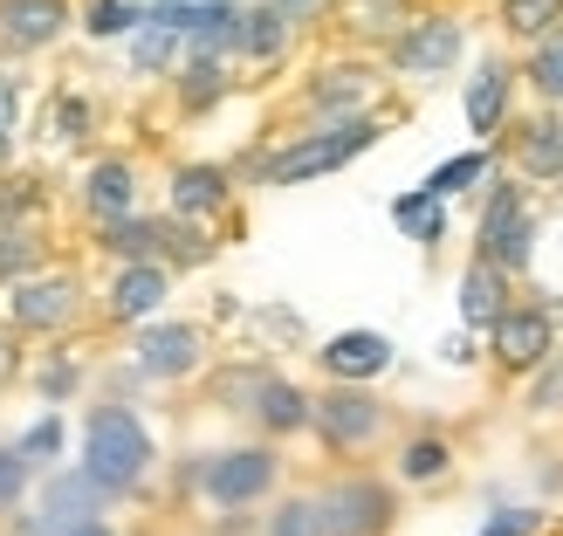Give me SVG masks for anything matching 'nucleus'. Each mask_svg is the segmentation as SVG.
<instances>
[{
  "instance_id": "obj_1",
  "label": "nucleus",
  "mask_w": 563,
  "mask_h": 536,
  "mask_svg": "<svg viewBox=\"0 0 563 536\" xmlns=\"http://www.w3.org/2000/svg\"><path fill=\"white\" fill-rule=\"evenodd\" d=\"M378 138H385L378 110L330 118V124H317V131H296L289 145H275V152H255L247 179H255V186H309V179H323V173H344V165H351L357 152H372Z\"/></svg>"
},
{
  "instance_id": "obj_2",
  "label": "nucleus",
  "mask_w": 563,
  "mask_h": 536,
  "mask_svg": "<svg viewBox=\"0 0 563 536\" xmlns=\"http://www.w3.org/2000/svg\"><path fill=\"white\" fill-rule=\"evenodd\" d=\"M82 468H90L118 502H131L137 489L152 482V468H158V440H152L145 419H137V406L103 400V406L82 413Z\"/></svg>"
},
{
  "instance_id": "obj_3",
  "label": "nucleus",
  "mask_w": 563,
  "mask_h": 536,
  "mask_svg": "<svg viewBox=\"0 0 563 536\" xmlns=\"http://www.w3.org/2000/svg\"><path fill=\"white\" fill-rule=\"evenodd\" d=\"M474 255L495 262L501 275H529V262H537V207H529V179H516V173H488L482 179Z\"/></svg>"
},
{
  "instance_id": "obj_4",
  "label": "nucleus",
  "mask_w": 563,
  "mask_h": 536,
  "mask_svg": "<svg viewBox=\"0 0 563 536\" xmlns=\"http://www.w3.org/2000/svg\"><path fill=\"white\" fill-rule=\"evenodd\" d=\"M391 427V413L372 385H344V379H330L323 392H309V434H317L336 461H351V455H372V447L385 440Z\"/></svg>"
},
{
  "instance_id": "obj_5",
  "label": "nucleus",
  "mask_w": 563,
  "mask_h": 536,
  "mask_svg": "<svg viewBox=\"0 0 563 536\" xmlns=\"http://www.w3.org/2000/svg\"><path fill=\"white\" fill-rule=\"evenodd\" d=\"M282 482V455L275 440H247V447H220V455H200V489L213 510H255V502H268Z\"/></svg>"
},
{
  "instance_id": "obj_6",
  "label": "nucleus",
  "mask_w": 563,
  "mask_h": 536,
  "mask_svg": "<svg viewBox=\"0 0 563 536\" xmlns=\"http://www.w3.org/2000/svg\"><path fill=\"white\" fill-rule=\"evenodd\" d=\"M82 275L69 269H35V275H21L8 282V324L21 337H55V330H69L82 317Z\"/></svg>"
},
{
  "instance_id": "obj_7",
  "label": "nucleus",
  "mask_w": 563,
  "mask_h": 536,
  "mask_svg": "<svg viewBox=\"0 0 563 536\" xmlns=\"http://www.w3.org/2000/svg\"><path fill=\"white\" fill-rule=\"evenodd\" d=\"M131 364L152 385H179L207 364V330L179 324V317H145V324H131Z\"/></svg>"
},
{
  "instance_id": "obj_8",
  "label": "nucleus",
  "mask_w": 563,
  "mask_h": 536,
  "mask_svg": "<svg viewBox=\"0 0 563 536\" xmlns=\"http://www.w3.org/2000/svg\"><path fill=\"white\" fill-rule=\"evenodd\" d=\"M461 48H467V28L454 14H412L399 35L385 42V63L399 76H412V83H433V76H446L461 63Z\"/></svg>"
},
{
  "instance_id": "obj_9",
  "label": "nucleus",
  "mask_w": 563,
  "mask_h": 536,
  "mask_svg": "<svg viewBox=\"0 0 563 536\" xmlns=\"http://www.w3.org/2000/svg\"><path fill=\"white\" fill-rule=\"evenodd\" d=\"M317 495H323L330 536H391V523H399V495L378 474H344V482H330Z\"/></svg>"
},
{
  "instance_id": "obj_10",
  "label": "nucleus",
  "mask_w": 563,
  "mask_h": 536,
  "mask_svg": "<svg viewBox=\"0 0 563 536\" xmlns=\"http://www.w3.org/2000/svg\"><path fill=\"white\" fill-rule=\"evenodd\" d=\"M488 351H495V364L501 372H537V364L556 351V317L543 303H509L501 317L488 324Z\"/></svg>"
},
{
  "instance_id": "obj_11",
  "label": "nucleus",
  "mask_w": 563,
  "mask_h": 536,
  "mask_svg": "<svg viewBox=\"0 0 563 536\" xmlns=\"http://www.w3.org/2000/svg\"><path fill=\"white\" fill-rule=\"evenodd\" d=\"M509 110H516V63L509 55H488V63L467 76V90H461V118L474 131V145H501Z\"/></svg>"
},
{
  "instance_id": "obj_12",
  "label": "nucleus",
  "mask_w": 563,
  "mask_h": 536,
  "mask_svg": "<svg viewBox=\"0 0 563 536\" xmlns=\"http://www.w3.org/2000/svg\"><path fill=\"white\" fill-rule=\"evenodd\" d=\"M509 138V173L529 179V186H556L563 179V110H537V118H522L501 131Z\"/></svg>"
},
{
  "instance_id": "obj_13",
  "label": "nucleus",
  "mask_w": 563,
  "mask_h": 536,
  "mask_svg": "<svg viewBox=\"0 0 563 536\" xmlns=\"http://www.w3.org/2000/svg\"><path fill=\"white\" fill-rule=\"evenodd\" d=\"M372 97H378V69L372 63H330V69H317L302 83V118H317V124L357 118V110H372Z\"/></svg>"
},
{
  "instance_id": "obj_14",
  "label": "nucleus",
  "mask_w": 563,
  "mask_h": 536,
  "mask_svg": "<svg viewBox=\"0 0 563 536\" xmlns=\"http://www.w3.org/2000/svg\"><path fill=\"white\" fill-rule=\"evenodd\" d=\"M69 0H0V55H14V63H27V55H42L69 35Z\"/></svg>"
},
{
  "instance_id": "obj_15",
  "label": "nucleus",
  "mask_w": 563,
  "mask_h": 536,
  "mask_svg": "<svg viewBox=\"0 0 563 536\" xmlns=\"http://www.w3.org/2000/svg\"><path fill=\"white\" fill-rule=\"evenodd\" d=\"M165 296H173V269L165 262H118V275H110V289H103V324H145L165 309Z\"/></svg>"
},
{
  "instance_id": "obj_16",
  "label": "nucleus",
  "mask_w": 563,
  "mask_h": 536,
  "mask_svg": "<svg viewBox=\"0 0 563 536\" xmlns=\"http://www.w3.org/2000/svg\"><path fill=\"white\" fill-rule=\"evenodd\" d=\"M165 207L179 220H220L234 207V173L213 158H192V165H173V179H165Z\"/></svg>"
},
{
  "instance_id": "obj_17",
  "label": "nucleus",
  "mask_w": 563,
  "mask_h": 536,
  "mask_svg": "<svg viewBox=\"0 0 563 536\" xmlns=\"http://www.w3.org/2000/svg\"><path fill=\"white\" fill-rule=\"evenodd\" d=\"M391 358H399V351H391L385 330H336V337H323V351H317L323 379H344V385H372V379H385Z\"/></svg>"
},
{
  "instance_id": "obj_18",
  "label": "nucleus",
  "mask_w": 563,
  "mask_h": 536,
  "mask_svg": "<svg viewBox=\"0 0 563 536\" xmlns=\"http://www.w3.org/2000/svg\"><path fill=\"white\" fill-rule=\"evenodd\" d=\"M76 207L90 220H118V214H137V165L131 158H90L82 165V186H76Z\"/></svg>"
},
{
  "instance_id": "obj_19",
  "label": "nucleus",
  "mask_w": 563,
  "mask_h": 536,
  "mask_svg": "<svg viewBox=\"0 0 563 536\" xmlns=\"http://www.w3.org/2000/svg\"><path fill=\"white\" fill-rule=\"evenodd\" d=\"M35 510L42 516H110V510H118V495H110L97 474L76 461V468H48L42 474V502H35Z\"/></svg>"
},
{
  "instance_id": "obj_20",
  "label": "nucleus",
  "mask_w": 563,
  "mask_h": 536,
  "mask_svg": "<svg viewBox=\"0 0 563 536\" xmlns=\"http://www.w3.org/2000/svg\"><path fill=\"white\" fill-rule=\"evenodd\" d=\"M173 83V103H179V118H207L213 103H228L234 90V69L220 63V55H179V69L165 76Z\"/></svg>"
},
{
  "instance_id": "obj_21",
  "label": "nucleus",
  "mask_w": 563,
  "mask_h": 536,
  "mask_svg": "<svg viewBox=\"0 0 563 536\" xmlns=\"http://www.w3.org/2000/svg\"><path fill=\"white\" fill-rule=\"evenodd\" d=\"M247 419H255V434H262V440L309 434V392H302L296 379L268 372V379H262V392H255V406H247Z\"/></svg>"
},
{
  "instance_id": "obj_22",
  "label": "nucleus",
  "mask_w": 563,
  "mask_h": 536,
  "mask_svg": "<svg viewBox=\"0 0 563 536\" xmlns=\"http://www.w3.org/2000/svg\"><path fill=\"white\" fill-rule=\"evenodd\" d=\"M289 42H296V28L282 21L268 0H255V8H241V35H234V55L241 63H255V69H275L282 55H289Z\"/></svg>"
},
{
  "instance_id": "obj_23",
  "label": "nucleus",
  "mask_w": 563,
  "mask_h": 536,
  "mask_svg": "<svg viewBox=\"0 0 563 536\" xmlns=\"http://www.w3.org/2000/svg\"><path fill=\"white\" fill-rule=\"evenodd\" d=\"M509 282H516V275H501L495 262L474 255V262L461 269V324H467V330H488L501 309H509Z\"/></svg>"
},
{
  "instance_id": "obj_24",
  "label": "nucleus",
  "mask_w": 563,
  "mask_h": 536,
  "mask_svg": "<svg viewBox=\"0 0 563 536\" xmlns=\"http://www.w3.org/2000/svg\"><path fill=\"white\" fill-rule=\"evenodd\" d=\"M97 255H110V262H158V214L97 220Z\"/></svg>"
},
{
  "instance_id": "obj_25",
  "label": "nucleus",
  "mask_w": 563,
  "mask_h": 536,
  "mask_svg": "<svg viewBox=\"0 0 563 536\" xmlns=\"http://www.w3.org/2000/svg\"><path fill=\"white\" fill-rule=\"evenodd\" d=\"M529 90H537V103H550V110H563V21L556 28H543L537 42H529V55H522V69H516Z\"/></svg>"
},
{
  "instance_id": "obj_26",
  "label": "nucleus",
  "mask_w": 563,
  "mask_h": 536,
  "mask_svg": "<svg viewBox=\"0 0 563 536\" xmlns=\"http://www.w3.org/2000/svg\"><path fill=\"white\" fill-rule=\"evenodd\" d=\"M48 269V234H42V220H0V289L21 275H35Z\"/></svg>"
},
{
  "instance_id": "obj_27",
  "label": "nucleus",
  "mask_w": 563,
  "mask_h": 536,
  "mask_svg": "<svg viewBox=\"0 0 563 536\" xmlns=\"http://www.w3.org/2000/svg\"><path fill=\"white\" fill-rule=\"evenodd\" d=\"M131 76H173L179 69V55H186V42H179V28H165V21H137L131 28Z\"/></svg>"
},
{
  "instance_id": "obj_28",
  "label": "nucleus",
  "mask_w": 563,
  "mask_h": 536,
  "mask_svg": "<svg viewBox=\"0 0 563 536\" xmlns=\"http://www.w3.org/2000/svg\"><path fill=\"white\" fill-rule=\"evenodd\" d=\"M213 234H207V220H179V214H158V262L165 269H200L213 262Z\"/></svg>"
},
{
  "instance_id": "obj_29",
  "label": "nucleus",
  "mask_w": 563,
  "mask_h": 536,
  "mask_svg": "<svg viewBox=\"0 0 563 536\" xmlns=\"http://www.w3.org/2000/svg\"><path fill=\"white\" fill-rule=\"evenodd\" d=\"M446 474H454V440L446 434H412L399 447V482L406 489H433V482H446Z\"/></svg>"
},
{
  "instance_id": "obj_30",
  "label": "nucleus",
  "mask_w": 563,
  "mask_h": 536,
  "mask_svg": "<svg viewBox=\"0 0 563 536\" xmlns=\"http://www.w3.org/2000/svg\"><path fill=\"white\" fill-rule=\"evenodd\" d=\"M391 220H399V234L419 241V248H440L446 241V200H440V193H427V186L399 193V200H391Z\"/></svg>"
},
{
  "instance_id": "obj_31",
  "label": "nucleus",
  "mask_w": 563,
  "mask_h": 536,
  "mask_svg": "<svg viewBox=\"0 0 563 536\" xmlns=\"http://www.w3.org/2000/svg\"><path fill=\"white\" fill-rule=\"evenodd\" d=\"M488 173H495V145H474V152L440 158V165H433V173L419 179V186H427V193H440V200H461V193H474V186H482Z\"/></svg>"
},
{
  "instance_id": "obj_32",
  "label": "nucleus",
  "mask_w": 563,
  "mask_h": 536,
  "mask_svg": "<svg viewBox=\"0 0 563 536\" xmlns=\"http://www.w3.org/2000/svg\"><path fill=\"white\" fill-rule=\"evenodd\" d=\"M63 447H69V419L63 413H35V419H27V427L14 434V455L27 461V468H35V474H48L55 461H63Z\"/></svg>"
},
{
  "instance_id": "obj_33",
  "label": "nucleus",
  "mask_w": 563,
  "mask_h": 536,
  "mask_svg": "<svg viewBox=\"0 0 563 536\" xmlns=\"http://www.w3.org/2000/svg\"><path fill=\"white\" fill-rule=\"evenodd\" d=\"M152 0H82V35L90 42H124L137 21H145Z\"/></svg>"
},
{
  "instance_id": "obj_34",
  "label": "nucleus",
  "mask_w": 563,
  "mask_h": 536,
  "mask_svg": "<svg viewBox=\"0 0 563 536\" xmlns=\"http://www.w3.org/2000/svg\"><path fill=\"white\" fill-rule=\"evenodd\" d=\"M21 379L42 392V406H69L76 392H82V364H76L69 351H55V358H42V364H27Z\"/></svg>"
},
{
  "instance_id": "obj_35",
  "label": "nucleus",
  "mask_w": 563,
  "mask_h": 536,
  "mask_svg": "<svg viewBox=\"0 0 563 536\" xmlns=\"http://www.w3.org/2000/svg\"><path fill=\"white\" fill-rule=\"evenodd\" d=\"M48 214V179L42 173H0V220H42Z\"/></svg>"
},
{
  "instance_id": "obj_36",
  "label": "nucleus",
  "mask_w": 563,
  "mask_h": 536,
  "mask_svg": "<svg viewBox=\"0 0 563 536\" xmlns=\"http://www.w3.org/2000/svg\"><path fill=\"white\" fill-rule=\"evenodd\" d=\"M262 379H268L262 358L220 364V372H213V406H220V413H247V406H255V392H262Z\"/></svg>"
},
{
  "instance_id": "obj_37",
  "label": "nucleus",
  "mask_w": 563,
  "mask_h": 536,
  "mask_svg": "<svg viewBox=\"0 0 563 536\" xmlns=\"http://www.w3.org/2000/svg\"><path fill=\"white\" fill-rule=\"evenodd\" d=\"M268 536H330L323 495H282L275 516H268Z\"/></svg>"
},
{
  "instance_id": "obj_38",
  "label": "nucleus",
  "mask_w": 563,
  "mask_h": 536,
  "mask_svg": "<svg viewBox=\"0 0 563 536\" xmlns=\"http://www.w3.org/2000/svg\"><path fill=\"white\" fill-rule=\"evenodd\" d=\"M495 21L509 28L516 42H537L543 28H556V21H563V0H501V8H495Z\"/></svg>"
},
{
  "instance_id": "obj_39",
  "label": "nucleus",
  "mask_w": 563,
  "mask_h": 536,
  "mask_svg": "<svg viewBox=\"0 0 563 536\" xmlns=\"http://www.w3.org/2000/svg\"><path fill=\"white\" fill-rule=\"evenodd\" d=\"M48 131L63 138V145H82V138L97 131V103L82 97V90H63V97L48 103Z\"/></svg>"
},
{
  "instance_id": "obj_40",
  "label": "nucleus",
  "mask_w": 563,
  "mask_h": 536,
  "mask_svg": "<svg viewBox=\"0 0 563 536\" xmlns=\"http://www.w3.org/2000/svg\"><path fill=\"white\" fill-rule=\"evenodd\" d=\"M529 413H563V358L550 351L537 372H529V400H522Z\"/></svg>"
},
{
  "instance_id": "obj_41",
  "label": "nucleus",
  "mask_w": 563,
  "mask_h": 536,
  "mask_svg": "<svg viewBox=\"0 0 563 536\" xmlns=\"http://www.w3.org/2000/svg\"><path fill=\"white\" fill-rule=\"evenodd\" d=\"M27 482H35V468L14 455V440H0V516L27 502Z\"/></svg>"
},
{
  "instance_id": "obj_42",
  "label": "nucleus",
  "mask_w": 563,
  "mask_h": 536,
  "mask_svg": "<svg viewBox=\"0 0 563 536\" xmlns=\"http://www.w3.org/2000/svg\"><path fill=\"white\" fill-rule=\"evenodd\" d=\"M21 110H27V76L0 63V131H21Z\"/></svg>"
},
{
  "instance_id": "obj_43",
  "label": "nucleus",
  "mask_w": 563,
  "mask_h": 536,
  "mask_svg": "<svg viewBox=\"0 0 563 536\" xmlns=\"http://www.w3.org/2000/svg\"><path fill=\"white\" fill-rule=\"evenodd\" d=\"M543 529V510H495L482 523V536H537Z\"/></svg>"
},
{
  "instance_id": "obj_44",
  "label": "nucleus",
  "mask_w": 563,
  "mask_h": 536,
  "mask_svg": "<svg viewBox=\"0 0 563 536\" xmlns=\"http://www.w3.org/2000/svg\"><path fill=\"white\" fill-rule=\"evenodd\" d=\"M21 344H27V337H21L14 324H0V392H8V385L27 372V351H21Z\"/></svg>"
},
{
  "instance_id": "obj_45",
  "label": "nucleus",
  "mask_w": 563,
  "mask_h": 536,
  "mask_svg": "<svg viewBox=\"0 0 563 536\" xmlns=\"http://www.w3.org/2000/svg\"><path fill=\"white\" fill-rule=\"evenodd\" d=\"M268 8H275L282 21H289V28H317V21L336 8V0H268Z\"/></svg>"
},
{
  "instance_id": "obj_46",
  "label": "nucleus",
  "mask_w": 563,
  "mask_h": 536,
  "mask_svg": "<svg viewBox=\"0 0 563 536\" xmlns=\"http://www.w3.org/2000/svg\"><path fill=\"white\" fill-rule=\"evenodd\" d=\"M440 358H446V364H474V330L461 324V330H454V337L440 344Z\"/></svg>"
},
{
  "instance_id": "obj_47",
  "label": "nucleus",
  "mask_w": 563,
  "mask_h": 536,
  "mask_svg": "<svg viewBox=\"0 0 563 536\" xmlns=\"http://www.w3.org/2000/svg\"><path fill=\"white\" fill-rule=\"evenodd\" d=\"M14 165V131H0V173Z\"/></svg>"
}]
</instances>
